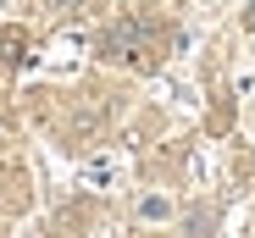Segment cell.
I'll return each mask as SVG.
<instances>
[{
	"label": "cell",
	"mask_w": 255,
	"mask_h": 238,
	"mask_svg": "<svg viewBox=\"0 0 255 238\" xmlns=\"http://www.w3.org/2000/svg\"><path fill=\"white\" fill-rule=\"evenodd\" d=\"M100 56H111V61H150V22L128 17L111 33H100Z\"/></svg>",
	"instance_id": "6da1fadb"
},
{
	"label": "cell",
	"mask_w": 255,
	"mask_h": 238,
	"mask_svg": "<svg viewBox=\"0 0 255 238\" xmlns=\"http://www.w3.org/2000/svg\"><path fill=\"white\" fill-rule=\"evenodd\" d=\"M22 50H28V39H22L17 28H6V33H0V61H6V67H22V61H28Z\"/></svg>",
	"instance_id": "7a4b0ae2"
},
{
	"label": "cell",
	"mask_w": 255,
	"mask_h": 238,
	"mask_svg": "<svg viewBox=\"0 0 255 238\" xmlns=\"http://www.w3.org/2000/svg\"><path fill=\"white\" fill-rule=\"evenodd\" d=\"M0 139H6V122H0Z\"/></svg>",
	"instance_id": "3957f363"
}]
</instances>
